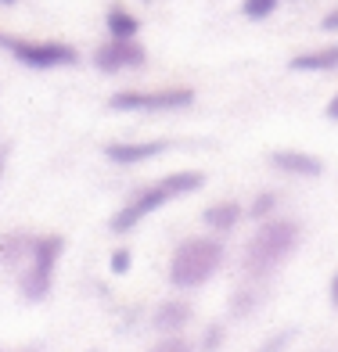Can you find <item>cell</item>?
Here are the masks:
<instances>
[{
	"instance_id": "1",
	"label": "cell",
	"mask_w": 338,
	"mask_h": 352,
	"mask_svg": "<svg viewBox=\"0 0 338 352\" xmlns=\"http://www.w3.org/2000/svg\"><path fill=\"white\" fill-rule=\"evenodd\" d=\"M202 184H205V173H191V169L162 176V180H155L151 187H144L140 195L126 205L116 219H112V230H116V234L134 230L144 216H151L155 209H162V205L173 201V198H184V195H191V190H198Z\"/></svg>"
},
{
	"instance_id": "2",
	"label": "cell",
	"mask_w": 338,
	"mask_h": 352,
	"mask_svg": "<svg viewBox=\"0 0 338 352\" xmlns=\"http://www.w3.org/2000/svg\"><path fill=\"white\" fill-rule=\"evenodd\" d=\"M295 241H299V223H292V219H266V223H260L255 234H252V241H249V248H245V270L255 274V277L270 274V270L295 248Z\"/></svg>"
},
{
	"instance_id": "3",
	"label": "cell",
	"mask_w": 338,
	"mask_h": 352,
	"mask_svg": "<svg viewBox=\"0 0 338 352\" xmlns=\"http://www.w3.org/2000/svg\"><path fill=\"white\" fill-rule=\"evenodd\" d=\"M223 263V245L213 237H187V241L173 252L169 263V280L176 287H198L216 274V266Z\"/></svg>"
},
{
	"instance_id": "4",
	"label": "cell",
	"mask_w": 338,
	"mask_h": 352,
	"mask_svg": "<svg viewBox=\"0 0 338 352\" xmlns=\"http://www.w3.org/2000/svg\"><path fill=\"white\" fill-rule=\"evenodd\" d=\"M61 248H65V237L61 234H47L40 241H33V270H25V277L19 284V292L29 302H40L51 292V277H54V263H58Z\"/></svg>"
},
{
	"instance_id": "5",
	"label": "cell",
	"mask_w": 338,
	"mask_h": 352,
	"mask_svg": "<svg viewBox=\"0 0 338 352\" xmlns=\"http://www.w3.org/2000/svg\"><path fill=\"white\" fill-rule=\"evenodd\" d=\"M116 111H173L195 104V90L187 87H162V90H119L108 101Z\"/></svg>"
},
{
	"instance_id": "6",
	"label": "cell",
	"mask_w": 338,
	"mask_h": 352,
	"mask_svg": "<svg viewBox=\"0 0 338 352\" xmlns=\"http://www.w3.org/2000/svg\"><path fill=\"white\" fill-rule=\"evenodd\" d=\"M11 54L22 61V65H33V69H58V65H76L79 54L76 47L69 43H54V40H11L8 36Z\"/></svg>"
},
{
	"instance_id": "7",
	"label": "cell",
	"mask_w": 338,
	"mask_h": 352,
	"mask_svg": "<svg viewBox=\"0 0 338 352\" xmlns=\"http://www.w3.org/2000/svg\"><path fill=\"white\" fill-rule=\"evenodd\" d=\"M148 54H144V47L134 43V40H112L105 47L94 51V65L101 72H119V69H140Z\"/></svg>"
},
{
	"instance_id": "8",
	"label": "cell",
	"mask_w": 338,
	"mask_h": 352,
	"mask_svg": "<svg viewBox=\"0 0 338 352\" xmlns=\"http://www.w3.org/2000/svg\"><path fill=\"white\" fill-rule=\"evenodd\" d=\"M166 151V140H140V144H105V158L116 166H137V162H148V158L162 155Z\"/></svg>"
},
{
	"instance_id": "9",
	"label": "cell",
	"mask_w": 338,
	"mask_h": 352,
	"mask_svg": "<svg viewBox=\"0 0 338 352\" xmlns=\"http://www.w3.org/2000/svg\"><path fill=\"white\" fill-rule=\"evenodd\" d=\"M270 162H273V169L295 173V176H320L324 173V162L317 155H306V151H273Z\"/></svg>"
},
{
	"instance_id": "10",
	"label": "cell",
	"mask_w": 338,
	"mask_h": 352,
	"mask_svg": "<svg viewBox=\"0 0 338 352\" xmlns=\"http://www.w3.org/2000/svg\"><path fill=\"white\" fill-rule=\"evenodd\" d=\"M191 320V306L187 302H162V306L155 309V331H162V334H176L184 324Z\"/></svg>"
},
{
	"instance_id": "11",
	"label": "cell",
	"mask_w": 338,
	"mask_h": 352,
	"mask_svg": "<svg viewBox=\"0 0 338 352\" xmlns=\"http://www.w3.org/2000/svg\"><path fill=\"white\" fill-rule=\"evenodd\" d=\"M295 72H331L338 69V47H324V51H306L292 58Z\"/></svg>"
},
{
	"instance_id": "12",
	"label": "cell",
	"mask_w": 338,
	"mask_h": 352,
	"mask_svg": "<svg viewBox=\"0 0 338 352\" xmlns=\"http://www.w3.org/2000/svg\"><path fill=\"white\" fill-rule=\"evenodd\" d=\"M213 230H231L234 223L241 219V205L237 201H216V205H209L205 216H202Z\"/></svg>"
},
{
	"instance_id": "13",
	"label": "cell",
	"mask_w": 338,
	"mask_h": 352,
	"mask_svg": "<svg viewBox=\"0 0 338 352\" xmlns=\"http://www.w3.org/2000/svg\"><path fill=\"white\" fill-rule=\"evenodd\" d=\"M108 33H112V40H134L140 33V19H134L126 8H112L108 11Z\"/></svg>"
},
{
	"instance_id": "14",
	"label": "cell",
	"mask_w": 338,
	"mask_h": 352,
	"mask_svg": "<svg viewBox=\"0 0 338 352\" xmlns=\"http://www.w3.org/2000/svg\"><path fill=\"white\" fill-rule=\"evenodd\" d=\"M241 11H245V19L263 22V19H270V14L277 11V0H241Z\"/></svg>"
},
{
	"instance_id": "15",
	"label": "cell",
	"mask_w": 338,
	"mask_h": 352,
	"mask_svg": "<svg viewBox=\"0 0 338 352\" xmlns=\"http://www.w3.org/2000/svg\"><path fill=\"white\" fill-rule=\"evenodd\" d=\"M148 352H195V345H191L187 338H180V334H166V338Z\"/></svg>"
},
{
	"instance_id": "16",
	"label": "cell",
	"mask_w": 338,
	"mask_h": 352,
	"mask_svg": "<svg viewBox=\"0 0 338 352\" xmlns=\"http://www.w3.org/2000/svg\"><path fill=\"white\" fill-rule=\"evenodd\" d=\"M273 205H277V198H273V195H260V198L252 201V209H249V212H252V219H266Z\"/></svg>"
},
{
	"instance_id": "17",
	"label": "cell",
	"mask_w": 338,
	"mask_h": 352,
	"mask_svg": "<svg viewBox=\"0 0 338 352\" xmlns=\"http://www.w3.org/2000/svg\"><path fill=\"white\" fill-rule=\"evenodd\" d=\"M292 334H295V331H277V334H273V338H270L260 352H284V349H288V342H292Z\"/></svg>"
},
{
	"instance_id": "18",
	"label": "cell",
	"mask_w": 338,
	"mask_h": 352,
	"mask_svg": "<svg viewBox=\"0 0 338 352\" xmlns=\"http://www.w3.org/2000/svg\"><path fill=\"white\" fill-rule=\"evenodd\" d=\"M126 270H130V252H126V248H116V252H112V274H126Z\"/></svg>"
},
{
	"instance_id": "19",
	"label": "cell",
	"mask_w": 338,
	"mask_h": 352,
	"mask_svg": "<svg viewBox=\"0 0 338 352\" xmlns=\"http://www.w3.org/2000/svg\"><path fill=\"white\" fill-rule=\"evenodd\" d=\"M220 342H223V327H220V324H213V327H209V334H205V345H202V352H213V349H220Z\"/></svg>"
},
{
	"instance_id": "20",
	"label": "cell",
	"mask_w": 338,
	"mask_h": 352,
	"mask_svg": "<svg viewBox=\"0 0 338 352\" xmlns=\"http://www.w3.org/2000/svg\"><path fill=\"white\" fill-rule=\"evenodd\" d=\"M320 29H328V33H338V8L324 14V22H320Z\"/></svg>"
},
{
	"instance_id": "21",
	"label": "cell",
	"mask_w": 338,
	"mask_h": 352,
	"mask_svg": "<svg viewBox=\"0 0 338 352\" xmlns=\"http://www.w3.org/2000/svg\"><path fill=\"white\" fill-rule=\"evenodd\" d=\"M331 306L338 309V274L331 277Z\"/></svg>"
},
{
	"instance_id": "22",
	"label": "cell",
	"mask_w": 338,
	"mask_h": 352,
	"mask_svg": "<svg viewBox=\"0 0 338 352\" xmlns=\"http://www.w3.org/2000/svg\"><path fill=\"white\" fill-rule=\"evenodd\" d=\"M8 151H11L8 144H0V176H4V166H8Z\"/></svg>"
},
{
	"instance_id": "23",
	"label": "cell",
	"mask_w": 338,
	"mask_h": 352,
	"mask_svg": "<svg viewBox=\"0 0 338 352\" xmlns=\"http://www.w3.org/2000/svg\"><path fill=\"white\" fill-rule=\"evenodd\" d=\"M328 119H338V94H335L331 104H328Z\"/></svg>"
},
{
	"instance_id": "24",
	"label": "cell",
	"mask_w": 338,
	"mask_h": 352,
	"mask_svg": "<svg viewBox=\"0 0 338 352\" xmlns=\"http://www.w3.org/2000/svg\"><path fill=\"white\" fill-rule=\"evenodd\" d=\"M0 352H36V349H0Z\"/></svg>"
},
{
	"instance_id": "25",
	"label": "cell",
	"mask_w": 338,
	"mask_h": 352,
	"mask_svg": "<svg viewBox=\"0 0 338 352\" xmlns=\"http://www.w3.org/2000/svg\"><path fill=\"white\" fill-rule=\"evenodd\" d=\"M0 4H14V0H0Z\"/></svg>"
}]
</instances>
